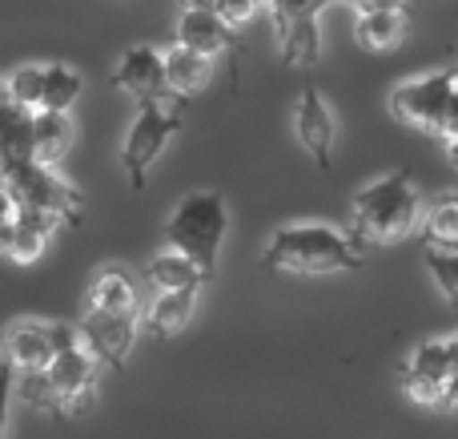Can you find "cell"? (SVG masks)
I'll use <instances>...</instances> for the list:
<instances>
[{"label":"cell","instance_id":"obj_14","mask_svg":"<svg viewBox=\"0 0 458 439\" xmlns=\"http://www.w3.org/2000/svg\"><path fill=\"white\" fill-rule=\"evenodd\" d=\"M411 29H414V21H411V8L406 4L378 8V13H362L354 21V40L366 53H394V48L411 37Z\"/></svg>","mask_w":458,"mask_h":439},{"label":"cell","instance_id":"obj_13","mask_svg":"<svg viewBox=\"0 0 458 439\" xmlns=\"http://www.w3.org/2000/svg\"><path fill=\"white\" fill-rule=\"evenodd\" d=\"M56 359L53 347V323H37L24 319L8 331L4 339V367H13V375L24 371H48V363Z\"/></svg>","mask_w":458,"mask_h":439},{"label":"cell","instance_id":"obj_12","mask_svg":"<svg viewBox=\"0 0 458 439\" xmlns=\"http://www.w3.org/2000/svg\"><path fill=\"white\" fill-rule=\"evenodd\" d=\"M174 40H177V48L198 53V56H206V61H217L222 53L237 48V32L229 29L217 13H209V8H185V13L177 16Z\"/></svg>","mask_w":458,"mask_h":439},{"label":"cell","instance_id":"obj_3","mask_svg":"<svg viewBox=\"0 0 458 439\" xmlns=\"http://www.w3.org/2000/svg\"><path fill=\"white\" fill-rule=\"evenodd\" d=\"M225 234H229V210H225V198L214 190L182 198L165 222L169 250L190 258L206 282L217 274V254H222Z\"/></svg>","mask_w":458,"mask_h":439},{"label":"cell","instance_id":"obj_33","mask_svg":"<svg viewBox=\"0 0 458 439\" xmlns=\"http://www.w3.org/2000/svg\"><path fill=\"white\" fill-rule=\"evenodd\" d=\"M398 4H406V0H354L358 16H362V13H378V8H398Z\"/></svg>","mask_w":458,"mask_h":439},{"label":"cell","instance_id":"obj_7","mask_svg":"<svg viewBox=\"0 0 458 439\" xmlns=\"http://www.w3.org/2000/svg\"><path fill=\"white\" fill-rule=\"evenodd\" d=\"M454 375V355L451 339H427L422 347H414L411 359L398 371V383L422 408H446V387Z\"/></svg>","mask_w":458,"mask_h":439},{"label":"cell","instance_id":"obj_9","mask_svg":"<svg viewBox=\"0 0 458 439\" xmlns=\"http://www.w3.org/2000/svg\"><path fill=\"white\" fill-rule=\"evenodd\" d=\"M113 89L133 97L137 105H165V53H157L153 45L125 48L113 69Z\"/></svg>","mask_w":458,"mask_h":439},{"label":"cell","instance_id":"obj_27","mask_svg":"<svg viewBox=\"0 0 458 439\" xmlns=\"http://www.w3.org/2000/svg\"><path fill=\"white\" fill-rule=\"evenodd\" d=\"M266 8H269V21H274V32H285L298 21H314V16H322L326 0H266Z\"/></svg>","mask_w":458,"mask_h":439},{"label":"cell","instance_id":"obj_5","mask_svg":"<svg viewBox=\"0 0 458 439\" xmlns=\"http://www.w3.org/2000/svg\"><path fill=\"white\" fill-rule=\"evenodd\" d=\"M182 129V117L165 105H141L125 133V145H121V169H125L129 185L133 190H145L149 185V169L153 161L165 153L169 137Z\"/></svg>","mask_w":458,"mask_h":439},{"label":"cell","instance_id":"obj_11","mask_svg":"<svg viewBox=\"0 0 458 439\" xmlns=\"http://www.w3.org/2000/svg\"><path fill=\"white\" fill-rule=\"evenodd\" d=\"M293 133H298L301 150L310 153L318 169H330L334 166V137H338V125H334V113L326 105V97L318 93L314 85L301 89V101L293 109Z\"/></svg>","mask_w":458,"mask_h":439},{"label":"cell","instance_id":"obj_26","mask_svg":"<svg viewBox=\"0 0 458 439\" xmlns=\"http://www.w3.org/2000/svg\"><path fill=\"white\" fill-rule=\"evenodd\" d=\"M422 258L430 266V279L435 287L443 290L446 306L458 314V246L454 250H443V246H422Z\"/></svg>","mask_w":458,"mask_h":439},{"label":"cell","instance_id":"obj_20","mask_svg":"<svg viewBox=\"0 0 458 439\" xmlns=\"http://www.w3.org/2000/svg\"><path fill=\"white\" fill-rule=\"evenodd\" d=\"M193 306H198V290H177V295H157L145 314L149 331L157 339H169L177 331H185V323L193 319Z\"/></svg>","mask_w":458,"mask_h":439},{"label":"cell","instance_id":"obj_6","mask_svg":"<svg viewBox=\"0 0 458 439\" xmlns=\"http://www.w3.org/2000/svg\"><path fill=\"white\" fill-rule=\"evenodd\" d=\"M454 101V69H438L430 77H414L390 89V113L403 125L422 129V133H443L446 109Z\"/></svg>","mask_w":458,"mask_h":439},{"label":"cell","instance_id":"obj_19","mask_svg":"<svg viewBox=\"0 0 458 439\" xmlns=\"http://www.w3.org/2000/svg\"><path fill=\"white\" fill-rule=\"evenodd\" d=\"M145 274H149V282L157 287V295H177V290H198L201 282V271L190 263L185 254H177V250H161V254L149 258V266H145Z\"/></svg>","mask_w":458,"mask_h":439},{"label":"cell","instance_id":"obj_31","mask_svg":"<svg viewBox=\"0 0 458 439\" xmlns=\"http://www.w3.org/2000/svg\"><path fill=\"white\" fill-rule=\"evenodd\" d=\"M451 355H454V375H451V387H446V408H458V335L451 339Z\"/></svg>","mask_w":458,"mask_h":439},{"label":"cell","instance_id":"obj_1","mask_svg":"<svg viewBox=\"0 0 458 439\" xmlns=\"http://www.w3.org/2000/svg\"><path fill=\"white\" fill-rule=\"evenodd\" d=\"M366 258V242L358 234L334 230L322 222H298V226H277L269 234L261 263L269 271L282 274H338V271H358Z\"/></svg>","mask_w":458,"mask_h":439},{"label":"cell","instance_id":"obj_21","mask_svg":"<svg viewBox=\"0 0 458 439\" xmlns=\"http://www.w3.org/2000/svg\"><path fill=\"white\" fill-rule=\"evenodd\" d=\"M53 230H56V226L45 222V218L21 214V222H16L13 238H8V246H4V258H8V263H16V266L37 263V258L48 250V234H53Z\"/></svg>","mask_w":458,"mask_h":439},{"label":"cell","instance_id":"obj_34","mask_svg":"<svg viewBox=\"0 0 458 439\" xmlns=\"http://www.w3.org/2000/svg\"><path fill=\"white\" fill-rule=\"evenodd\" d=\"M185 8H214V0H182Z\"/></svg>","mask_w":458,"mask_h":439},{"label":"cell","instance_id":"obj_22","mask_svg":"<svg viewBox=\"0 0 458 439\" xmlns=\"http://www.w3.org/2000/svg\"><path fill=\"white\" fill-rule=\"evenodd\" d=\"M422 246H458V194H438L422 214Z\"/></svg>","mask_w":458,"mask_h":439},{"label":"cell","instance_id":"obj_38","mask_svg":"<svg viewBox=\"0 0 458 439\" xmlns=\"http://www.w3.org/2000/svg\"><path fill=\"white\" fill-rule=\"evenodd\" d=\"M454 97H458V73H454Z\"/></svg>","mask_w":458,"mask_h":439},{"label":"cell","instance_id":"obj_29","mask_svg":"<svg viewBox=\"0 0 458 439\" xmlns=\"http://www.w3.org/2000/svg\"><path fill=\"white\" fill-rule=\"evenodd\" d=\"M16 222H21V206H16L13 190L0 182V254H4V246H8V238H13Z\"/></svg>","mask_w":458,"mask_h":439},{"label":"cell","instance_id":"obj_18","mask_svg":"<svg viewBox=\"0 0 458 439\" xmlns=\"http://www.w3.org/2000/svg\"><path fill=\"white\" fill-rule=\"evenodd\" d=\"M89 311H109V314H137V290L121 266H105L93 282H89Z\"/></svg>","mask_w":458,"mask_h":439},{"label":"cell","instance_id":"obj_17","mask_svg":"<svg viewBox=\"0 0 458 439\" xmlns=\"http://www.w3.org/2000/svg\"><path fill=\"white\" fill-rule=\"evenodd\" d=\"M72 150V117L69 113H37L32 117V161L53 166Z\"/></svg>","mask_w":458,"mask_h":439},{"label":"cell","instance_id":"obj_30","mask_svg":"<svg viewBox=\"0 0 458 439\" xmlns=\"http://www.w3.org/2000/svg\"><path fill=\"white\" fill-rule=\"evenodd\" d=\"M13 367H0V439H4V427H8V400H13Z\"/></svg>","mask_w":458,"mask_h":439},{"label":"cell","instance_id":"obj_39","mask_svg":"<svg viewBox=\"0 0 458 439\" xmlns=\"http://www.w3.org/2000/svg\"><path fill=\"white\" fill-rule=\"evenodd\" d=\"M0 85H4V81H0Z\"/></svg>","mask_w":458,"mask_h":439},{"label":"cell","instance_id":"obj_4","mask_svg":"<svg viewBox=\"0 0 458 439\" xmlns=\"http://www.w3.org/2000/svg\"><path fill=\"white\" fill-rule=\"evenodd\" d=\"M0 182L13 190L21 214H37L45 222L61 226H81L85 222V198H81L77 185H69L53 166H40V161H16L4 169Z\"/></svg>","mask_w":458,"mask_h":439},{"label":"cell","instance_id":"obj_8","mask_svg":"<svg viewBox=\"0 0 458 439\" xmlns=\"http://www.w3.org/2000/svg\"><path fill=\"white\" fill-rule=\"evenodd\" d=\"M81 343L97 363L113 371H125L129 355L137 343V314H109V311H85L81 319Z\"/></svg>","mask_w":458,"mask_h":439},{"label":"cell","instance_id":"obj_24","mask_svg":"<svg viewBox=\"0 0 458 439\" xmlns=\"http://www.w3.org/2000/svg\"><path fill=\"white\" fill-rule=\"evenodd\" d=\"M0 89H4V97L16 105V109L37 117L40 105H45V65H21V69L8 73Z\"/></svg>","mask_w":458,"mask_h":439},{"label":"cell","instance_id":"obj_25","mask_svg":"<svg viewBox=\"0 0 458 439\" xmlns=\"http://www.w3.org/2000/svg\"><path fill=\"white\" fill-rule=\"evenodd\" d=\"M13 392L21 395L29 408L45 411V416H64V403H61V395H56L53 379H48V371H24V375H16Z\"/></svg>","mask_w":458,"mask_h":439},{"label":"cell","instance_id":"obj_28","mask_svg":"<svg viewBox=\"0 0 458 439\" xmlns=\"http://www.w3.org/2000/svg\"><path fill=\"white\" fill-rule=\"evenodd\" d=\"M261 4H266V0H214V8H209V13H217L229 29L237 32L242 24H250L253 16H258Z\"/></svg>","mask_w":458,"mask_h":439},{"label":"cell","instance_id":"obj_23","mask_svg":"<svg viewBox=\"0 0 458 439\" xmlns=\"http://www.w3.org/2000/svg\"><path fill=\"white\" fill-rule=\"evenodd\" d=\"M81 89H85V77L72 65L64 61L45 65V105H40V113H69L77 105Z\"/></svg>","mask_w":458,"mask_h":439},{"label":"cell","instance_id":"obj_36","mask_svg":"<svg viewBox=\"0 0 458 439\" xmlns=\"http://www.w3.org/2000/svg\"><path fill=\"white\" fill-rule=\"evenodd\" d=\"M4 169H8V153H4V145H0V177H4Z\"/></svg>","mask_w":458,"mask_h":439},{"label":"cell","instance_id":"obj_37","mask_svg":"<svg viewBox=\"0 0 458 439\" xmlns=\"http://www.w3.org/2000/svg\"><path fill=\"white\" fill-rule=\"evenodd\" d=\"M326 4H354V0H326Z\"/></svg>","mask_w":458,"mask_h":439},{"label":"cell","instance_id":"obj_35","mask_svg":"<svg viewBox=\"0 0 458 439\" xmlns=\"http://www.w3.org/2000/svg\"><path fill=\"white\" fill-rule=\"evenodd\" d=\"M446 158H451L454 166H458V137H454V142H446Z\"/></svg>","mask_w":458,"mask_h":439},{"label":"cell","instance_id":"obj_15","mask_svg":"<svg viewBox=\"0 0 458 439\" xmlns=\"http://www.w3.org/2000/svg\"><path fill=\"white\" fill-rule=\"evenodd\" d=\"M214 81V61L198 53H185V48H165V89L174 97H198L209 89Z\"/></svg>","mask_w":458,"mask_h":439},{"label":"cell","instance_id":"obj_2","mask_svg":"<svg viewBox=\"0 0 458 439\" xmlns=\"http://www.w3.org/2000/svg\"><path fill=\"white\" fill-rule=\"evenodd\" d=\"M422 218V198L414 190L411 169H394V174L378 177V182L362 185L354 194V234L374 246H390L414 234Z\"/></svg>","mask_w":458,"mask_h":439},{"label":"cell","instance_id":"obj_32","mask_svg":"<svg viewBox=\"0 0 458 439\" xmlns=\"http://www.w3.org/2000/svg\"><path fill=\"white\" fill-rule=\"evenodd\" d=\"M438 137H443V142H454V137H458V97H454V101H451V109H446V121H443V133H438Z\"/></svg>","mask_w":458,"mask_h":439},{"label":"cell","instance_id":"obj_10","mask_svg":"<svg viewBox=\"0 0 458 439\" xmlns=\"http://www.w3.org/2000/svg\"><path fill=\"white\" fill-rule=\"evenodd\" d=\"M97 371H101V363L85 351V343L48 363V379L64 403V416H85L97 403Z\"/></svg>","mask_w":458,"mask_h":439},{"label":"cell","instance_id":"obj_16","mask_svg":"<svg viewBox=\"0 0 458 439\" xmlns=\"http://www.w3.org/2000/svg\"><path fill=\"white\" fill-rule=\"evenodd\" d=\"M277 48H282V65H290V69H318V65H322V53H326L322 16L298 21L293 29L277 32Z\"/></svg>","mask_w":458,"mask_h":439}]
</instances>
